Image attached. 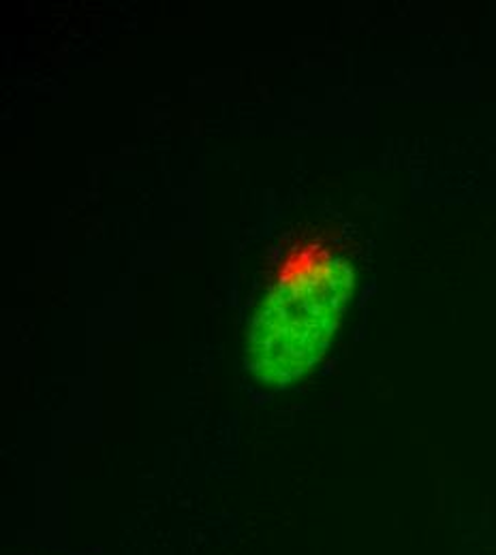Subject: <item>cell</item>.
Segmentation results:
<instances>
[{"label":"cell","instance_id":"1","mask_svg":"<svg viewBox=\"0 0 496 555\" xmlns=\"http://www.w3.org/2000/svg\"><path fill=\"white\" fill-rule=\"evenodd\" d=\"M354 291L347 259L323 255L279 282L249 332V370L259 383L289 387L330 347Z\"/></svg>","mask_w":496,"mask_h":555}]
</instances>
